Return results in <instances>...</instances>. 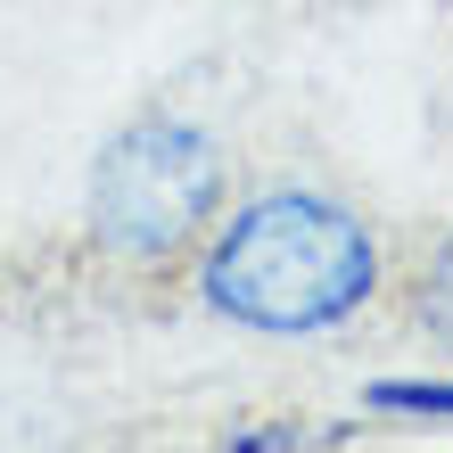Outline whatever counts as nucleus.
Returning a JSON list of instances; mask_svg holds the SVG:
<instances>
[{"instance_id": "obj_1", "label": "nucleus", "mask_w": 453, "mask_h": 453, "mask_svg": "<svg viewBox=\"0 0 453 453\" xmlns=\"http://www.w3.org/2000/svg\"><path fill=\"white\" fill-rule=\"evenodd\" d=\"M380 297V239L322 190H264L206 231L198 305L256 338H322Z\"/></svg>"}, {"instance_id": "obj_2", "label": "nucleus", "mask_w": 453, "mask_h": 453, "mask_svg": "<svg viewBox=\"0 0 453 453\" xmlns=\"http://www.w3.org/2000/svg\"><path fill=\"white\" fill-rule=\"evenodd\" d=\"M83 223L116 264H173L223 223V149L190 116L124 124L91 165Z\"/></svg>"}, {"instance_id": "obj_3", "label": "nucleus", "mask_w": 453, "mask_h": 453, "mask_svg": "<svg viewBox=\"0 0 453 453\" xmlns=\"http://www.w3.org/2000/svg\"><path fill=\"white\" fill-rule=\"evenodd\" d=\"M404 313H412V330L445 346L453 355V223L429 231V248L412 256V280H404Z\"/></svg>"}, {"instance_id": "obj_4", "label": "nucleus", "mask_w": 453, "mask_h": 453, "mask_svg": "<svg viewBox=\"0 0 453 453\" xmlns=\"http://www.w3.org/2000/svg\"><path fill=\"white\" fill-rule=\"evenodd\" d=\"M363 404L395 420H453V380H380Z\"/></svg>"}]
</instances>
